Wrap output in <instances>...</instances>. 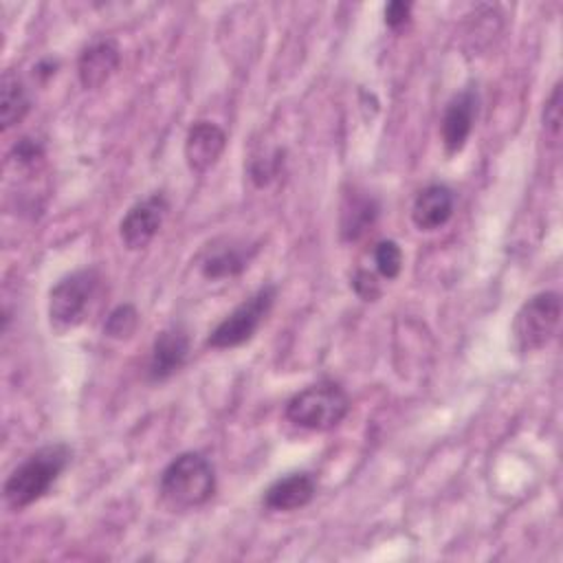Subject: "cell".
Listing matches in <instances>:
<instances>
[{
  "label": "cell",
  "instance_id": "cell-1",
  "mask_svg": "<svg viewBox=\"0 0 563 563\" xmlns=\"http://www.w3.org/2000/svg\"><path fill=\"white\" fill-rule=\"evenodd\" d=\"M70 462V449L66 444H48L31 453L4 482V501L22 510L44 497L57 482L62 471Z\"/></svg>",
  "mask_w": 563,
  "mask_h": 563
},
{
  "label": "cell",
  "instance_id": "cell-2",
  "mask_svg": "<svg viewBox=\"0 0 563 563\" xmlns=\"http://www.w3.org/2000/svg\"><path fill=\"white\" fill-rule=\"evenodd\" d=\"M216 493L213 464L202 453H180L161 475V495L174 508H196Z\"/></svg>",
  "mask_w": 563,
  "mask_h": 563
},
{
  "label": "cell",
  "instance_id": "cell-3",
  "mask_svg": "<svg viewBox=\"0 0 563 563\" xmlns=\"http://www.w3.org/2000/svg\"><path fill=\"white\" fill-rule=\"evenodd\" d=\"M350 398L336 383H317L297 391L286 405V418L310 431H328L343 422Z\"/></svg>",
  "mask_w": 563,
  "mask_h": 563
},
{
  "label": "cell",
  "instance_id": "cell-4",
  "mask_svg": "<svg viewBox=\"0 0 563 563\" xmlns=\"http://www.w3.org/2000/svg\"><path fill=\"white\" fill-rule=\"evenodd\" d=\"M561 323V297L554 290L532 295L515 314L512 334L521 352L543 350Z\"/></svg>",
  "mask_w": 563,
  "mask_h": 563
},
{
  "label": "cell",
  "instance_id": "cell-5",
  "mask_svg": "<svg viewBox=\"0 0 563 563\" xmlns=\"http://www.w3.org/2000/svg\"><path fill=\"white\" fill-rule=\"evenodd\" d=\"M275 297H277L275 286H264L257 292H253L249 299H244L231 314H227L213 328L207 343L218 350L246 343L257 332V328L262 325L266 314L271 312Z\"/></svg>",
  "mask_w": 563,
  "mask_h": 563
},
{
  "label": "cell",
  "instance_id": "cell-6",
  "mask_svg": "<svg viewBox=\"0 0 563 563\" xmlns=\"http://www.w3.org/2000/svg\"><path fill=\"white\" fill-rule=\"evenodd\" d=\"M97 271L84 268L62 277L48 295L51 321L62 328H73L84 319V312L97 288Z\"/></svg>",
  "mask_w": 563,
  "mask_h": 563
},
{
  "label": "cell",
  "instance_id": "cell-7",
  "mask_svg": "<svg viewBox=\"0 0 563 563\" xmlns=\"http://www.w3.org/2000/svg\"><path fill=\"white\" fill-rule=\"evenodd\" d=\"M167 200L163 194H152L145 200L136 202L121 220L119 224V233L123 244L130 251H139L143 246H147L154 235L158 233L165 213H167Z\"/></svg>",
  "mask_w": 563,
  "mask_h": 563
},
{
  "label": "cell",
  "instance_id": "cell-8",
  "mask_svg": "<svg viewBox=\"0 0 563 563\" xmlns=\"http://www.w3.org/2000/svg\"><path fill=\"white\" fill-rule=\"evenodd\" d=\"M227 147V134L211 121H196L185 136V161L191 172H209Z\"/></svg>",
  "mask_w": 563,
  "mask_h": 563
},
{
  "label": "cell",
  "instance_id": "cell-9",
  "mask_svg": "<svg viewBox=\"0 0 563 563\" xmlns=\"http://www.w3.org/2000/svg\"><path fill=\"white\" fill-rule=\"evenodd\" d=\"M475 117H477V95L475 90L464 88L449 101L442 117V145L446 154L453 156L466 145Z\"/></svg>",
  "mask_w": 563,
  "mask_h": 563
},
{
  "label": "cell",
  "instance_id": "cell-10",
  "mask_svg": "<svg viewBox=\"0 0 563 563\" xmlns=\"http://www.w3.org/2000/svg\"><path fill=\"white\" fill-rule=\"evenodd\" d=\"M119 62H121V53H119V46L114 40L101 37V40L90 42L81 51L79 62H77V75H79L81 86L86 90H95V88L103 86L119 68Z\"/></svg>",
  "mask_w": 563,
  "mask_h": 563
},
{
  "label": "cell",
  "instance_id": "cell-11",
  "mask_svg": "<svg viewBox=\"0 0 563 563\" xmlns=\"http://www.w3.org/2000/svg\"><path fill=\"white\" fill-rule=\"evenodd\" d=\"M317 493V482L310 473H290L286 477L275 479L264 490V506L275 512H290L303 508L312 501Z\"/></svg>",
  "mask_w": 563,
  "mask_h": 563
},
{
  "label": "cell",
  "instance_id": "cell-12",
  "mask_svg": "<svg viewBox=\"0 0 563 563\" xmlns=\"http://www.w3.org/2000/svg\"><path fill=\"white\" fill-rule=\"evenodd\" d=\"M189 354V336L183 328L163 330L152 347L150 356V376L154 380H165L176 374Z\"/></svg>",
  "mask_w": 563,
  "mask_h": 563
},
{
  "label": "cell",
  "instance_id": "cell-13",
  "mask_svg": "<svg viewBox=\"0 0 563 563\" xmlns=\"http://www.w3.org/2000/svg\"><path fill=\"white\" fill-rule=\"evenodd\" d=\"M453 216V191L446 185L424 187L411 207V220L420 231H435Z\"/></svg>",
  "mask_w": 563,
  "mask_h": 563
},
{
  "label": "cell",
  "instance_id": "cell-14",
  "mask_svg": "<svg viewBox=\"0 0 563 563\" xmlns=\"http://www.w3.org/2000/svg\"><path fill=\"white\" fill-rule=\"evenodd\" d=\"M31 108V99L26 95V88L22 84V79L7 70L2 75V88H0V123L2 130H9L13 125H18L26 112Z\"/></svg>",
  "mask_w": 563,
  "mask_h": 563
},
{
  "label": "cell",
  "instance_id": "cell-15",
  "mask_svg": "<svg viewBox=\"0 0 563 563\" xmlns=\"http://www.w3.org/2000/svg\"><path fill=\"white\" fill-rule=\"evenodd\" d=\"M251 253L242 246H218L202 260V275L209 279H224L242 273L249 266Z\"/></svg>",
  "mask_w": 563,
  "mask_h": 563
},
{
  "label": "cell",
  "instance_id": "cell-16",
  "mask_svg": "<svg viewBox=\"0 0 563 563\" xmlns=\"http://www.w3.org/2000/svg\"><path fill=\"white\" fill-rule=\"evenodd\" d=\"M376 218V202L367 196H350L347 202L343 205V213H341V231L343 238L347 240H356L361 238Z\"/></svg>",
  "mask_w": 563,
  "mask_h": 563
},
{
  "label": "cell",
  "instance_id": "cell-17",
  "mask_svg": "<svg viewBox=\"0 0 563 563\" xmlns=\"http://www.w3.org/2000/svg\"><path fill=\"white\" fill-rule=\"evenodd\" d=\"M136 325H139V312L134 310V306L123 303V306H117L108 314L103 332L112 339H128V336H132Z\"/></svg>",
  "mask_w": 563,
  "mask_h": 563
},
{
  "label": "cell",
  "instance_id": "cell-18",
  "mask_svg": "<svg viewBox=\"0 0 563 563\" xmlns=\"http://www.w3.org/2000/svg\"><path fill=\"white\" fill-rule=\"evenodd\" d=\"M374 262L383 277L394 279L402 268V251L394 240H383L374 249Z\"/></svg>",
  "mask_w": 563,
  "mask_h": 563
},
{
  "label": "cell",
  "instance_id": "cell-19",
  "mask_svg": "<svg viewBox=\"0 0 563 563\" xmlns=\"http://www.w3.org/2000/svg\"><path fill=\"white\" fill-rule=\"evenodd\" d=\"M561 84H556L543 108V128L552 145H556L561 139Z\"/></svg>",
  "mask_w": 563,
  "mask_h": 563
},
{
  "label": "cell",
  "instance_id": "cell-20",
  "mask_svg": "<svg viewBox=\"0 0 563 563\" xmlns=\"http://www.w3.org/2000/svg\"><path fill=\"white\" fill-rule=\"evenodd\" d=\"M42 156H44V150L35 139L24 136L13 145V161L20 165H35Z\"/></svg>",
  "mask_w": 563,
  "mask_h": 563
},
{
  "label": "cell",
  "instance_id": "cell-21",
  "mask_svg": "<svg viewBox=\"0 0 563 563\" xmlns=\"http://www.w3.org/2000/svg\"><path fill=\"white\" fill-rule=\"evenodd\" d=\"M352 286L356 290V295L365 301H374L378 295H380V286H378V279L374 273L369 271H356L354 279H352Z\"/></svg>",
  "mask_w": 563,
  "mask_h": 563
},
{
  "label": "cell",
  "instance_id": "cell-22",
  "mask_svg": "<svg viewBox=\"0 0 563 563\" xmlns=\"http://www.w3.org/2000/svg\"><path fill=\"white\" fill-rule=\"evenodd\" d=\"M409 13H411V4L409 2H398V0L389 2L385 7V22L391 29H400L409 20Z\"/></svg>",
  "mask_w": 563,
  "mask_h": 563
}]
</instances>
